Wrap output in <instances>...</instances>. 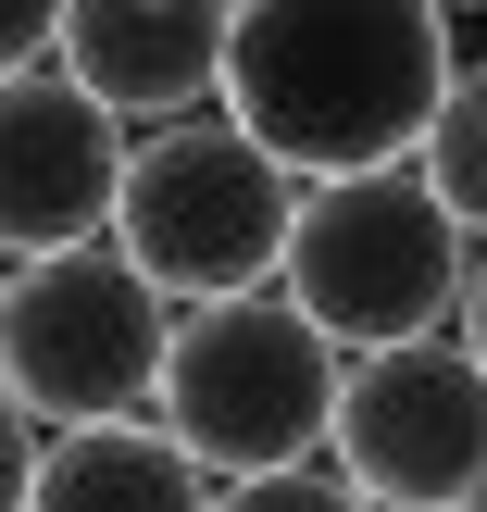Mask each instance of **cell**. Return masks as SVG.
<instances>
[{
    "label": "cell",
    "instance_id": "9c48e42d",
    "mask_svg": "<svg viewBox=\"0 0 487 512\" xmlns=\"http://www.w3.org/2000/svg\"><path fill=\"white\" fill-rule=\"evenodd\" d=\"M13 512H213V475L163 425H88V438H50Z\"/></svg>",
    "mask_w": 487,
    "mask_h": 512
},
{
    "label": "cell",
    "instance_id": "5b68a950",
    "mask_svg": "<svg viewBox=\"0 0 487 512\" xmlns=\"http://www.w3.org/2000/svg\"><path fill=\"white\" fill-rule=\"evenodd\" d=\"M463 238H475V225L425 188V163H400V175H338V188H313V213H300L288 300H300L338 350L438 338V325H463V288H475Z\"/></svg>",
    "mask_w": 487,
    "mask_h": 512
},
{
    "label": "cell",
    "instance_id": "277c9868",
    "mask_svg": "<svg viewBox=\"0 0 487 512\" xmlns=\"http://www.w3.org/2000/svg\"><path fill=\"white\" fill-rule=\"evenodd\" d=\"M175 338H188V313H175L113 238H100V250H50V263H13V300H0V375H13V413L50 425V438L163 413Z\"/></svg>",
    "mask_w": 487,
    "mask_h": 512
},
{
    "label": "cell",
    "instance_id": "ba28073f",
    "mask_svg": "<svg viewBox=\"0 0 487 512\" xmlns=\"http://www.w3.org/2000/svg\"><path fill=\"white\" fill-rule=\"evenodd\" d=\"M225 50H238V0H75L63 75H88L125 125H188L225 100Z\"/></svg>",
    "mask_w": 487,
    "mask_h": 512
},
{
    "label": "cell",
    "instance_id": "52a82bcc",
    "mask_svg": "<svg viewBox=\"0 0 487 512\" xmlns=\"http://www.w3.org/2000/svg\"><path fill=\"white\" fill-rule=\"evenodd\" d=\"M125 175H138V138L88 75H63V63L0 75V225H13V263L100 250L125 213Z\"/></svg>",
    "mask_w": 487,
    "mask_h": 512
},
{
    "label": "cell",
    "instance_id": "8992f818",
    "mask_svg": "<svg viewBox=\"0 0 487 512\" xmlns=\"http://www.w3.org/2000/svg\"><path fill=\"white\" fill-rule=\"evenodd\" d=\"M338 475L375 512H475L487 500V363H475L463 338L350 350Z\"/></svg>",
    "mask_w": 487,
    "mask_h": 512
},
{
    "label": "cell",
    "instance_id": "9a60e30c",
    "mask_svg": "<svg viewBox=\"0 0 487 512\" xmlns=\"http://www.w3.org/2000/svg\"><path fill=\"white\" fill-rule=\"evenodd\" d=\"M475 512H487V500H475Z\"/></svg>",
    "mask_w": 487,
    "mask_h": 512
},
{
    "label": "cell",
    "instance_id": "4fadbf2b",
    "mask_svg": "<svg viewBox=\"0 0 487 512\" xmlns=\"http://www.w3.org/2000/svg\"><path fill=\"white\" fill-rule=\"evenodd\" d=\"M463 350L487 363V263H475V288H463Z\"/></svg>",
    "mask_w": 487,
    "mask_h": 512
},
{
    "label": "cell",
    "instance_id": "6da1fadb",
    "mask_svg": "<svg viewBox=\"0 0 487 512\" xmlns=\"http://www.w3.org/2000/svg\"><path fill=\"white\" fill-rule=\"evenodd\" d=\"M450 88H463L450 0H238L225 113H238L300 188L425 163Z\"/></svg>",
    "mask_w": 487,
    "mask_h": 512
},
{
    "label": "cell",
    "instance_id": "5bb4252c",
    "mask_svg": "<svg viewBox=\"0 0 487 512\" xmlns=\"http://www.w3.org/2000/svg\"><path fill=\"white\" fill-rule=\"evenodd\" d=\"M450 13H463V0H450Z\"/></svg>",
    "mask_w": 487,
    "mask_h": 512
},
{
    "label": "cell",
    "instance_id": "3957f363",
    "mask_svg": "<svg viewBox=\"0 0 487 512\" xmlns=\"http://www.w3.org/2000/svg\"><path fill=\"white\" fill-rule=\"evenodd\" d=\"M338 388H350V350L325 338L288 288H263V300L188 313L150 425H163L200 475L250 488V475H300L313 450H338Z\"/></svg>",
    "mask_w": 487,
    "mask_h": 512
},
{
    "label": "cell",
    "instance_id": "7c38bea8",
    "mask_svg": "<svg viewBox=\"0 0 487 512\" xmlns=\"http://www.w3.org/2000/svg\"><path fill=\"white\" fill-rule=\"evenodd\" d=\"M63 25H75V0H0V63H63Z\"/></svg>",
    "mask_w": 487,
    "mask_h": 512
},
{
    "label": "cell",
    "instance_id": "7a4b0ae2",
    "mask_svg": "<svg viewBox=\"0 0 487 512\" xmlns=\"http://www.w3.org/2000/svg\"><path fill=\"white\" fill-rule=\"evenodd\" d=\"M300 213H313V188H300L238 113H188V125H150L138 138L113 250L175 313H213V300H263L275 275H288Z\"/></svg>",
    "mask_w": 487,
    "mask_h": 512
},
{
    "label": "cell",
    "instance_id": "30bf717a",
    "mask_svg": "<svg viewBox=\"0 0 487 512\" xmlns=\"http://www.w3.org/2000/svg\"><path fill=\"white\" fill-rule=\"evenodd\" d=\"M425 188H438L450 213L487 238V63H463V88H450L438 138H425Z\"/></svg>",
    "mask_w": 487,
    "mask_h": 512
},
{
    "label": "cell",
    "instance_id": "8fae6325",
    "mask_svg": "<svg viewBox=\"0 0 487 512\" xmlns=\"http://www.w3.org/2000/svg\"><path fill=\"white\" fill-rule=\"evenodd\" d=\"M213 512H375V500L350 488V475H313V463H300V475H250V488H225Z\"/></svg>",
    "mask_w": 487,
    "mask_h": 512
}]
</instances>
